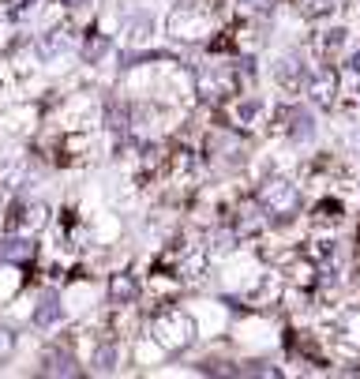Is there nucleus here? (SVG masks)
I'll use <instances>...</instances> for the list:
<instances>
[{
    "label": "nucleus",
    "instance_id": "12",
    "mask_svg": "<svg viewBox=\"0 0 360 379\" xmlns=\"http://www.w3.org/2000/svg\"><path fill=\"white\" fill-rule=\"evenodd\" d=\"M139 297V286H135L132 274H113L109 278V301L113 304H132Z\"/></svg>",
    "mask_w": 360,
    "mask_h": 379
},
{
    "label": "nucleus",
    "instance_id": "17",
    "mask_svg": "<svg viewBox=\"0 0 360 379\" xmlns=\"http://www.w3.org/2000/svg\"><path fill=\"white\" fill-rule=\"evenodd\" d=\"M94 368H98V372H113L117 368V345L113 342L98 345V353H94Z\"/></svg>",
    "mask_w": 360,
    "mask_h": 379
},
{
    "label": "nucleus",
    "instance_id": "10",
    "mask_svg": "<svg viewBox=\"0 0 360 379\" xmlns=\"http://www.w3.org/2000/svg\"><path fill=\"white\" fill-rule=\"evenodd\" d=\"M71 49V34L68 30H49V34H42V42H38V56L42 60H57Z\"/></svg>",
    "mask_w": 360,
    "mask_h": 379
},
{
    "label": "nucleus",
    "instance_id": "22",
    "mask_svg": "<svg viewBox=\"0 0 360 379\" xmlns=\"http://www.w3.org/2000/svg\"><path fill=\"white\" fill-rule=\"evenodd\" d=\"M60 4H64V8H79L83 0H60Z\"/></svg>",
    "mask_w": 360,
    "mask_h": 379
},
{
    "label": "nucleus",
    "instance_id": "16",
    "mask_svg": "<svg viewBox=\"0 0 360 379\" xmlns=\"http://www.w3.org/2000/svg\"><path fill=\"white\" fill-rule=\"evenodd\" d=\"M154 30V19H150L147 12L139 15V19H128V27H124V34L132 38V42H147V34Z\"/></svg>",
    "mask_w": 360,
    "mask_h": 379
},
{
    "label": "nucleus",
    "instance_id": "24",
    "mask_svg": "<svg viewBox=\"0 0 360 379\" xmlns=\"http://www.w3.org/2000/svg\"><path fill=\"white\" fill-rule=\"evenodd\" d=\"M244 4H248V0H244ZM259 8H270V0H259Z\"/></svg>",
    "mask_w": 360,
    "mask_h": 379
},
{
    "label": "nucleus",
    "instance_id": "19",
    "mask_svg": "<svg viewBox=\"0 0 360 379\" xmlns=\"http://www.w3.org/2000/svg\"><path fill=\"white\" fill-rule=\"evenodd\" d=\"M300 4V12H308V15H331L334 8H338V0H297Z\"/></svg>",
    "mask_w": 360,
    "mask_h": 379
},
{
    "label": "nucleus",
    "instance_id": "20",
    "mask_svg": "<svg viewBox=\"0 0 360 379\" xmlns=\"http://www.w3.org/2000/svg\"><path fill=\"white\" fill-rule=\"evenodd\" d=\"M12 353H15V334H12L8 327H0V365H4Z\"/></svg>",
    "mask_w": 360,
    "mask_h": 379
},
{
    "label": "nucleus",
    "instance_id": "6",
    "mask_svg": "<svg viewBox=\"0 0 360 379\" xmlns=\"http://www.w3.org/2000/svg\"><path fill=\"white\" fill-rule=\"evenodd\" d=\"M308 91H311V102H315L319 109H331L334 98H338V71H331V68L315 71Z\"/></svg>",
    "mask_w": 360,
    "mask_h": 379
},
{
    "label": "nucleus",
    "instance_id": "13",
    "mask_svg": "<svg viewBox=\"0 0 360 379\" xmlns=\"http://www.w3.org/2000/svg\"><path fill=\"white\" fill-rule=\"evenodd\" d=\"M60 319V297L57 293H45L42 301H38V308H34V323L38 327H53Z\"/></svg>",
    "mask_w": 360,
    "mask_h": 379
},
{
    "label": "nucleus",
    "instance_id": "5",
    "mask_svg": "<svg viewBox=\"0 0 360 379\" xmlns=\"http://www.w3.org/2000/svg\"><path fill=\"white\" fill-rule=\"evenodd\" d=\"M49 222V207L45 203H19V207H12V218H8V233H15V229H42V225Z\"/></svg>",
    "mask_w": 360,
    "mask_h": 379
},
{
    "label": "nucleus",
    "instance_id": "9",
    "mask_svg": "<svg viewBox=\"0 0 360 379\" xmlns=\"http://www.w3.org/2000/svg\"><path fill=\"white\" fill-rule=\"evenodd\" d=\"M38 255V244L30 237H8L0 244V260L4 263H30Z\"/></svg>",
    "mask_w": 360,
    "mask_h": 379
},
{
    "label": "nucleus",
    "instance_id": "15",
    "mask_svg": "<svg viewBox=\"0 0 360 379\" xmlns=\"http://www.w3.org/2000/svg\"><path fill=\"white\" fill-rule=\"evenodd\" d=\"M263 229V218H259V207L244 203L240 207V222H237V237H252V233Z\"/></svg>",
    "mask_w": 360,
    "mask_h": 379
},
{
    "label": "nucleus",
    "instance_id": "18",
    "mask_svg": "<svg viewBox=\"0 0 360 379\" xmlns=\"http://www.w3.org/2000/svg\"><path fill=\"white\" fill-rule=\"evenodd\" d=\"M233 248H237V229H221V233H214L211 255H229Z\"/></svg>",
    "mask_w": 360,
    "mask_h": 379
},
{
    "label": "nucleus",
    "instance_id": "11",
    "mask_svg": "<svg viewBox=\"0 0 360 379\" xmlns=\"http://www.w3.org/2000/svg\"><path fill=\"white\" fill-rule=\"evenodd\" d=\"M42 372L45 376H75V357L68 349H45Z\"/></svg>",
    "mask_w": 360,
    "mask_h": 379
},
{
    "label": "nucleus",
    "instance_id": "23",
    "mask_svg": "<svg viewBox=\"0 0 360 379\" xmlns=\"http://www.w3.org/2000/svg\"><path fill=\"white\" fill-rule=\"evenodd\" d=\"M30 4H34V0H15V8H30Z\"/></svg>",
    "mask_w": 360,
    "mask_h": 379
},
{
    "label": "nucleus",
    "instance_id": "1",
    "mask_svg": "<svg viewBox=\"0 0 360 379\" xmlns=\"http://www.w3.org/2000/svg\"><path fill=\"white\" fill-rule=\"evenodd\" d=\"M154 342L162 345L165 353H184L191 342H195V319L180 308H165L154 316V327H150Z\"/></svg>",
    "mask_w": 360,
    "mask_h": 379
},
{
    "label": "nucleus",
    "instance_id": "14",
    "mask_svg": "<svg viewBox=\"0 0 360 379\" xmlns=\"http://www.w3.org/2000/svg\"><path fill=\"white\" fill-rule=\"evenodd\" d=\"M106 49H109V38H106V34H98V30H91L79 53H83V60H86V64H98L101 56H106Z\"/></svg>",
    "mask_w": 360,
    "mask_h": 379
},
{
    "label": "nucleus",
    "instance_id": "21",
    "mask_svg": "<svg viewBox=\"0 0 360 379\" xmlns=\"http://www.w3.org/2000/svg\"><path fill=\"white\" fill-rule=\"evenodd\" d=\"M255 113H259V102H244V106H240V117H255Z\"/></svg>",
    "mask_w": 360,
    "mask_h": 379
},
{
    "label": "nucleus",
    "instance_id": "3",
    "mask_svg": "<svg viewBox=\"0 0 360 379\" xmlns=\"http://www.w3.org/2000/svg\"><path fill=\"white\" fill-rule=\"evenodd\" d=\"M165 30L177 42H199V38L211 30V15H206L203 4H177L165 19Z\"/></svg>",
    "mask_w": 360,
    "mask_h": 379
},
{
    "label": "nucleus",
    "instance_id": "7",
    "mask_svg": "<svg viewBox=\"0 0 360 379\" xmlns=\"http://www.w3.org/2000/svg\"><path fill=\"white\" fill-rule=\"evenodd\" d=\"M274 79H278V87H285V91H300V83H304V64H300V56L297 53H282L274 60Z\"/></svg>",
    "mask_w": 360,
    "mask_h": 379
},
{
    "label": "nucleus",
    "instance_id": "8",
    "mask_svg": "<svg viewBox=\"0 0 360 379\" xmlns=\"http://www.w3.org/2000/svg\"><path fill=\"white\" fill-rule=\"evenodd\" d=\"M282 124H285V132H289V139H311L315 135V120H311V113L304 109V106H289L282 113Z\"/></svg>",
    "mask_w": 360,
    "mask_h": 379
},
{
    "label": "nucleus",
    "instance_id": "4",
    "mask_svg": "<svg viewBox=\"0 0 360 379\" xmlns=\"http://www.w3.org/2000/svg\"><path fill=\"white\" fill-rule=\"evenodd\" d=\"M195 83H199V94L211 98V102L229 98V94L237 91V79H233V71H229V64H206V68H199Z\"/></svg>",
    "mask_w": 360,
    "mask_h": 379
},
{
    "label": "nucleus",
    "instance_id": "2",
    "mask_svg": "<svg viewBox=\"0 0 360 379\" xmlns=\"http://www.w3.org/2000/svg\"><path fill=\"white\" fill-rule=\"evenodd\" d=\"M259 207H263V211H267L270 218H278V222H289V218L300 214L304 199H300V188H297L293 181H285V176H274V181L263 184Z\"/></svg>",
    "mask_w": 360,
    "mask_h": 379
}]
</instances>
